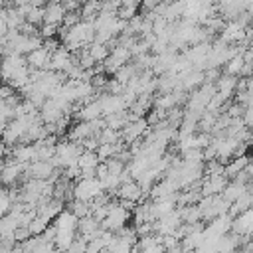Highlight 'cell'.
Instances as JSON below:
<instances>
[{
	"label": "cell",
	"mask_w": 253,
	"mask_h": 253,
	"mask_svg": "<svg viewBox=\"0 0 253 253\" xmlns=\"http://www.w3.org/2000/svg\"><path fill=\"white\" fill-rule=\"evenodd\" d=\"M103 8V2L101 0H85L79 8V14H81V20H95L99 16Z\"/></svg>",
	"instance_id": "17"
},
{
	"label": "cell",
	"mask_w": 253,
	"mask_h": 253,
	"mask_svg": "<svg viewBox=\"0 0 253 253\" xmlns=\"http://www.w3.org/2000/svg\"><path fill=\"white\" fill-rule=\"evenodd\" d=\"M75 2H79V4H83V2H85V0H75Z\"/></svg>",
	"instance_id": "24"
},
{
	"label": "cell",
	"mask_w": 253,
	"mask_h": 253,
	"mask_svg": "<svg viewBox=\"0 0 253 253\" xmlns=\"http://www.w3.org/2000/svg\"><path fill=\"white\" fill-rule=\"evenodd\" d=\"M243 65H245V59H243V51H239L237 55H233V57H231V59L225 63V75H233V77H237V75L241 73Z\"/></svg>",
	"instance_id": "20"
},
{
	"label": "cell",
	"mask_w": 253,
	"mask_h": 253,
	"mask_svg": "<svg viewBox=\"0 0 253 253\" xmlns=\"http://www.w3.org/2000/svg\"><path fill=\"white\" fill-rule=\"evenodd\" d=\"M138 8H140V0H123L117 8V16L128 22L132 16H136Z\"/></svg>",
	"instance_id": "18"
},
{
	"label": "cell",
	"mask_w": 253,
	"mask_h": 253,
	"mask_svg": "<svg viewBox=\"0 0 253 253\" xmlns=\"http://www.w3.org/2000/svg\"><path fill=\"white\" fill-rule=\"evenodd\" d=\"M71 65H73V53L67 47L59 45L57 49L51 51V57H49V69L51 71H57V73H63L65 75V71Z\"/></svg>",
	"instance_id": "6"
},
{
	"label": "cell",
	"mask_w": 253,
	"mask_h": 253,
	"mask_svg": "<svg viewBox=\"0 0 253 253\" xmlns=\"http://www.w3.org/2000/svg\"><path fill=\"white\" fill-rule=\"evenodd\" d=\"M128 210L123 206V204H111L109 206V211H107V215H105V219L101 221V227L103 229H109V231H121L125 225H126V221H128Z\"/></svg>",
	"instance_id": "4"
},
{
	"label": "cell",
	"mask_w": 253,
	"mask_h": 253,
	"mask_svg": "<svg viewBox=\"0 0 253 253\" xmlns=\"http://www.w3.org/2000/svg\"><path fill=\"white\" fill-rule=\"evenodd\" d=\"M117 196L123 200V202H138L142 196H144V192H142V188H140V184L136 182V180H126V182H121V186L117 188Z\"/></svg>",
	"instance_id": "10"
},
{
	"label": "cell",
	"mask_w": 253,
	"mask_h": 253,
	"mask_svg": "<svg viewBox=\"0 0 253 253\" xmlns=\"http://www.w3.org/2000/svg\"><path fill=\"white\" fill-rule=\"evenodd\" d=\"M85 49L89 51V55H91L97 63H99V61H105L107 55H109V51H111V47H109L107 43H101V42H91Z\"/></svg>",
	"instance_id": "19"
},
{
	"label": "cell",
	"mask_w": 253,
	"mask_h": 253,
	"mask_svg": "<svg viewBox=\"0 0 253 253\" xmlns=\"http://www.w3.org/2000/svg\"><path fill=\"white\" fill-rule=\"evenodd\" d=\"M47 225H49L47 221H43L40 215H36V217L28 223V229H30V233H32V235H42V233L45 231V227H47Z\"/></svg>",
	"instance_id": "22"
},
{
	"label": "cell",
	"mask_w": 253,
	"mask_h": 253,
	"mask_svg": "<svg viewBox=\"0 0 253 253\" xmlns=\"http://www.w3.org/2000/svg\"><path fill=\"white\" fill-rule=\"evenodd\" d=\"M227 184V176L225 174H210L206 176V180L202 182V196H215L221 194L223 188Z\"/></svg>",
	"instance_id": "12"
},
{
	"label": "cell",
	"mask_w": 253,
	"mask_h": 253,
	"mask_svg": "<svg viewBox=\"0 0 253 253\" xmlns=\"http://www.w3.org/2000/svg\"><path fill=\"white\" fill-rule=\"evenodd\" d=\"M69 211L79 219V217H85L91 213V208H89V202H81V200H73L69 204Z\"/></svg>",
	"instance_id": "21"
},
{
	"label": "cell",
	"mask_w": 253,
	"mask_h": 253,
	"mask_svg": "<svg viewBox=\"0 0 253 253\" xmlns=\"http://www.w3.org/2000/svg\"><path fill=\"white\" fill-rule=\"evenodd\" d=\"M16 200H18V192H14V188H0V217L14 208Z\"/></svg>",
	"instance_id": "15"
},
{
	"label": "cell",
	"mask_w": 253,
	"mask_h": 253,
	"mask_svg": "<svg viewBox=\"0 0 253 253\" xmlns=\"http://www.w3.org/2000/svg\"><path fill=\"white\" fill-rule=\"evenodd\" d=\"M101 194H103V186L99 178H79L77 184H73V200L91 202Z\"/></svg>",
	"instance_id": "3"
},
{
	"label": "cell",
	"mask_w": 253,
	"mask_h": 253,
	"mask_svg": "<svg viewBox=\"0 0 253 253\" xmlns=\"http://www.w3.org/2000/svg\"><path fill=\"white\" fill-rule=\"evenodd\" d=\"M245 192H247V184H245L243 180H239V178H233L231 182H227V184H225V188H223L221 196L231 204V202H235L237 198H241Z\"/></svg>",
	"instance_id": "14"
},
{
	"label": "cell",
	"mask_w": 253,
	"mask_h": 253,
	"mask_svg": "<svg viewBox=\"0 0 253 253\" xmlns=\"http://www.w3.org/2000/svg\"><path fill=\"white\" fill-rule=\"evenodd\" d=\"M99 103H101V109H103V117L105 115H111V113H119V111H125L128 109L125 99L121 95H111V93H105L101 97H97Z\"/></svg>",
	"instance_id": "13"
},
{
	"label": "cell",
	"mask_w": 253,
	"mask_h": 253,
	"mask_svg": "<svg viewBox=\"0 0 253 253\" xmlns=\"http://www.w3.org/2000/svg\"><path fill=\"white\" fill-rule=\"evenodd\" d=\"M0 81L12 89L22 91L30 83V65L26 55L20 53H6L0 59Z\"/></svg>",
	"instance_id": "1"
},
{
	"label": "cell",
	"mask_w": 253,
	"mask_h": 253,
	"mask_svg": "<svg viewBox=\"0 0 253 253\" xmlns=\"http://www.w3.org/2000/svg\"><path fill=\"white\" fill-rule=\"evenodd\" d=\"M160 2H162V0H140V10H142L144 14L154 12V10L160 6Z\"/></svg>",
	"instance_id": "23"
},
{
	"label": "cell",
	"mask_w": 253,
	"mask_h": 253,
	"mask_svg": "<svg viewBox=\"0 0 253 253\" xmlns=\"http://www.w3.org/2000/svg\"><path fill=\"white\" fill-rule=\"evenodd\" d=\"M65 6L59 0H49L43 6V24H53V26H61L63 18H65Z\"/></svg>",
	"instance_id": "9"
},
{
	"label": "cell",
	"mask_w": 253,
	"mask_h": 253,
	"mask_svg": "<svg viewBox=\"0 0 253 253\" xmlns=\"http://www.w3.org/2000/svg\"><path fill=\"white\" fill-rule=\"evenodd\" d=\"M249 164V156H245V154H241V156H237V158H231V162L227 164V166H223V172H225V176L227 178H235L239 172H243L245 170V166Z\"/></svg>",
	"instance_id": "16"
},
{
	"label": "cell",
	"mask_w": 253,
	"mask_h": 253,
	"mask_svg": "<svg viewBox=\"0 0 253 253\" xmlns=\"http://www.w3.org/2000/svg\"><path fill=\"white\" fill-rule=\"evenodd\" d=\"M49 57H51V51L45 45H40L26 55V61L30 69H49Z\"/></svg>",
	"instance_id": "11"
},
{
	"label": "cell",
	"mask_w": 253,
	"mask_h": 253,
	"mask_svg": "<svg viewBox=\"0 0 253 253\" xmlns=\"http://www.w3.org/2000/svg\"><path fill=\"white\" fill-rule=\"evenodd\" d=\"M59 2H61V0H59Z\"/></svg>",
	"instance_id": "25"
},
{
	"label": "cell",
	"mask_w": 253,
	"mask_h": 253,
	"mask_svg": "<svg viewBox=\"0 0 253 253\" xmlns=\"http://www.w3.org/2000/svg\"><path fill=\"white\" fill-rule=\"evenodd\" d=\"M231 229L241 237L253 235V208L237 213V217L231 219Z\"/></svg>",
	"instance_id": "8"
},
{
	"label": "cell",
	"mask_w": 253,
	"mask_h": 253,
	"mask_svg": "<svg viewBox=\"0 0 253 253\" xmlns=\"http://www.w3.org/2000/svg\"><path fill=\"white\" fill-rule=\"evenodd\" d=\"M26 168H28V164L18 162L14 158L8 160V162H2V166H0V182L4 186H14L20 180V176L26 172Z\"/></svg>",
	"instance_id": "5"
},
{
	"label": "cell",
	"mask_w": 253,
	"mask_h": 253,
	"mask_svg": "<svg viewBox=\"0 0 253 253\" xmlns=\"http://www.w3.org/2000/svg\"><path fill=\"white\" fill-rule=\"evenodd\" d=\"M81 152H83L81 142H73V140L57 142L55 144V154L51 158V164L55 168H67L71 164H77V158H79Z\"/></svg>",
	"instance_id": "2"
},
{
	"label": "cell",
	"mask_w": 253,
	"mask_h": 253,
	"mask_svg": "<svg viewBox=\"0 0 253 253\" xmlns=\"http://www.w3.org/2000/svg\"><path fill=\"white\" fill-rule=\"evenodd\" d=\"M245 38H247V28L241 26L237 20L225 22L223 30L219 32V40H223L225 43H243Z\"/></svg>",
	"instance_id": "7"
}]
</instances>
